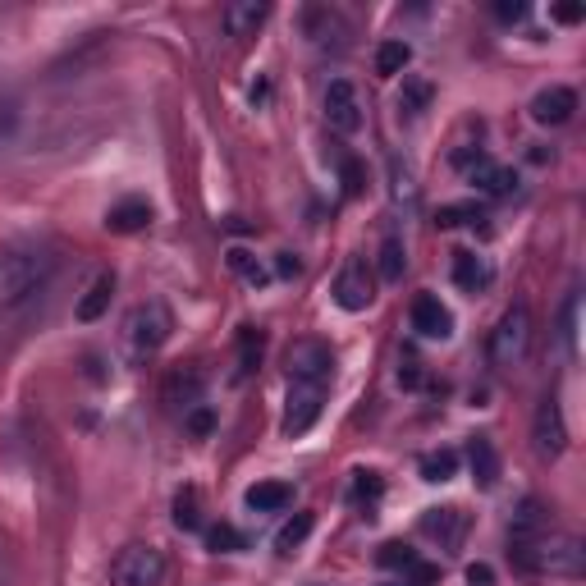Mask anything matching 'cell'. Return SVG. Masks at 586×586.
Here are the masks:
<instances>
[{"mask_svg": "<svg viewBox=\"0 0 586 586\" xmlns=\"http://www.w3.org/2000/svg\"><path fill=\"white\" fill-rule=\"evenodd\" d=\"M152 225V207L142 202V197H124L115 207L106 211V229L110 234H138V229Z\"/></svg>", "mask_w": 586, "mask_h": 586, "instance_id": "cell-17", "label": "cell"}, {"mask_svg": "<svg viewBox=\"0 0 586 586\" xmlns=\"http://www.w3.org/2000/svg\"><path fill=\"white\" fill-rule=\"evenodd\" d=\"M467 532V513L463 509H426L422 513V536H431V541H440L445 550H458V541H463Z\"/></svg>", "mask_w": 586, "mask_h": 586, "instance_id": "cell-14", "label": "cell"}, {"mask_svg": "<svg viewBox=\"0 0 586 586\" xmlns=\"http://www.w3.org/2000/svg\"><path fill=\"white\" fill-rule=\"evenodd\" d=\"M174 527H179V532H197V527H202V513H197V490L193 486L174 500Z\"/></svg>", "mask_w": 586, "mask_h": 586, "instance_id": "cell-31", "label": "cell"}, {"mask_svg": "<svg viewBox=\"0 0 586 586\" xmlns=\"http://www.w3.org/2000/svg\"><path fill=\"white\" fill-rule=\"evenodd\" d=\"M353 495H358V500H376V495H380V477H376V472H358Z\"/></svg>", "mask_w": 586, "mask_h": 586, "instance_id": "cell-40", "label": "cell"}, {"mask_svg": "<svg viewBox=\"0 0 586 586\" xmlns=\"http://www.w3.org/2000/svg\"><path fill=\"white\" fill-rule=\"evenodd\" d=\"M577 312H582V298L573 293V298H568V307H564V344L573 348V353H577Z\"/></svg>", "mask_w": 586, "mask_h": 586, "instance_id": "cell-37", "label": "cell"}, {"mask_svg": "<svg viewBox=\"0 0 586 586\" xmlns=\"http://www.w3.org/2000/svg\"><path fill=\"white\" fill-rule=\"evenodd\" d=\"M532 348V312L522 303H513L509 312L500 316V326L490 330V362L495 367H518Z\"/></svg>", "mask_w": 586, "mask_h": 586, "instance_id": "cell-4", "label": "cell"}, {"mask_svg": "<svg viewBox=\"0 0 586 586\" xmlns=\"http://www.w3.org/2000/svg\"><path fill=\"white\" fill-rule=\"evenodd\" d=\"M243 500H248L252 513H280V509H289L293 504V486L289 481H257Z\"/></svg>", "mask_w": 586, "mask_h": 586, "instance_id": "cell-20", "label": "cell"}, {"mask_svg": "<svg viewBox=\"0 0 586 586\" xmlns=\"http://www.w3.org/2000/svg\"><path fill=\"white\" fill-rule=\"evenodd\" d=\"M312 522H316L312 513H298L293 522H284V527H280V536H275V550H280V554H293L298 545L307 541V532H312Z\"/></svg>", "mask_w": 586, "mask_h": 586, "instance_id": "cell-30", "label": "cell"}, {"mask_svg": "<svg viewBox=\"0 0 586 586\" xmlns=\"http://www.w3.org/2000/svg\"><path fill=\"white\" fill-rule=\"evenodd\" d=\"M229 266L243 275L248 284H266V271H261L257 261H252V252H243V248H229Z\"/></svg>", "mask_w": 586, "mask_h": 586, "instance_id": "cell-34", "label": "cell"}, {"mask_svg": "<svg viewBox=\"0 0 586 586\" xmlns=\"http://www.w3.org/2000/svg\"><path fill=\"white\" fill-rule=\"evenodd\" d=\"M467 463H472V477H477L481 490H490L500 481V454L490 445V435H477V440L467 445Z\"/></svg>", "mask_w": 586, "mask_h": 586, "instance_id": "cell-19", "label": "cell"}, {"mask_svg": "<svg viewBox=\"0 0 586 586\" xmlns=\"http://www.w3.org/2000/svg\"><path fill=\"white\" fill-rule=\"evenodd\" d=\"M435 582H440V568L426 564V559H413L403 568V586H435Z\"/></svg>", "mask_w": 586, "mask_h": 586, "instance_id": "cell-36", "label": "cell"}, {"mask_svg": "<svg viewBox=\"0 0 586 586\" xmlns=\"http://www.w3.org/2000/svg\"><path fill=\"white\" fill-rule=\"evenodd\" d=\"M165 554L156 545H124L110 564V586H161Z\"/></svg>", "mask_w": 586, "mask_h": 586, "instance_id": "cell-6", "label": "cell"}, {"mask_svg": "<svg viewBox=\"0 0 586 586\" xmlns=\"http://www.w3.org/2000/svg\"><path fill=\"white\" fill-rule=\"evenodd\" d=\"M490 280H495V271L486 266V257H477V252H454V284L463 293H486Z\"/></svg>", "mask_w": 586, "mask_h": 586, "instance_id": "cell-18", "label": "cell"}, {"mask_svg": "<svg viewBox=\"0 0 586 586\" xmlns=\"http://www.w3.org/2000/svg\"><path fill=\"white\" fill-rule=\"evenodd\" d=\"M454 472H458V454H454V449H440V454H426L422 458V477L431 481V486L454 481Z\"/></svg>", "mask_w": 586, "mask_h": 586, "instance_id": "cell-28", "label": "cell"}, {"mask_svg": "<svg viewBox=\"0 0 586 586\" xmlns=\"http://www.w3.org/2000/svg\"><path fill=\"white\" fill-rule=\"evenodd\" d=\"M509 559L518 573L532 577H582L586 550L568 532H541L532 541H509Z\"/></svg>", "mask_w": 586, "mask_h": 586, "instance_id": "cell-1", "label": "cell"}, {"mask_svg": "<svg viewBox=\"0 0 586 586\" xmlns=\"http://www.w3.org/2000/svg\"><path fill=\"white\" fill-rule=\"evenodd\" d=\"M55 271V252L46 243H14L0 252V303L19 307L23 298H33Z\"/></svg>", "mask_w": 586, "mask_h": 586, "instance_id": "cell-2", "label": "cell"}, {"mask_svg": "<svg viewBox=\"0 0 586 586\" xmlns=\"http://www.w3.org/2000/svg\"><path fill=\"white\" fill-rule=\"evenodd\" d=\"M207 545L216 554H239L243 550V532L239 527H229V522H216V527L207 532Z\"/></svg>", "mask_w": 586, "mask_h": 586, "instance_id": "cell-32", "label": "cell"}, {"mask_svg": "<svg viewBox=\"0 0 586 586\" xmlns=\"http://www.w3.org/2000/svg\"><path fill=\"white\" fill-rule=\"evenodd\" d=\"M408 60H413V46L403 42V37H390V42L376 46V74L380 78H394L408 69Z\"/></svg>", "mask_w": 586, "mask_h": 586, "instance_id": "cell-23", "label": "cell"}, {"mask_svg": "<svg viewBox=\"0 0 586 586\" xmlns=\"http://www.w3.org/2000/svg\"><path fill=\"white\" fill-rule=\"evenodd\" d=\"M261 348H266V335L257 326H243L239 335V367H234V380H248L252 371L261 367Z\"/></svg>", "mask_w": 586, "mask_h": 586, "instance_id": "cell-25", "label": "cell"}, {"mask_svg": "<svg viewBox=\"0 0 586 586\" xmlns=\"http://www.w3.org/2000/svg\"><path fill=\"white\" fill-rule=\"evenodd\" d=\"M467 179H472V184H477L486 197H509L513 188H518V174H513L509 165H495L486 152L467 165Z\"/></svg>", "mask_w": 586, "mask_h": 586, "instance_id": "cell-16", "label": "cell"}, {"mask_svg": "<svg viewBox=\"0 0 586 586\" xmlns=\"http://www.w3.org/2000/svg\"><path fill=\"white\" fill-rule=\"evenodd\" d=\"M431 97H435V87L426 83V78H403V87H399V115L417 120V115L431 106Z\"/></svg>", "mask_w": 586, "mask_h": 586, "instance_id": "cell-26", "label": "cell"}, {"mask_svg": "<svg viewBox=\"0 0 586 586\" xmlns=\"http://www.w3.org/2000/svg\"><path fill=\"white\" fill-rule=\"evenodd\" d=\"M170 335H174L170 307H165L161 298H147V303H138L129 316H124V330H120L124 358H129L133 367H142L147 358H156V353H161Z\"/></svg>", "mask_w": 586, "mask_h": 586, "instance_id": "cell-3", "label": "cell"}, {"mask_svg": "<svg viewBox=\"0 0 586 586\" xmlns=\"http://www.w3.org/2000/svg\"><path fill=\"white\" fill-rule=\"evenodd\" d=\"M481 216H486V211H481V202H454V207L435 211V225H440V229H458V225H477Z\"/></svg>", "mask_w": 586, "mask_h": 586, "instance_id": "cell-29", "label": "cell"}, {"mask_svg": "<svg viewBox=\"0 0 586 586\" xmlns=\"http://www.w3.org/2000/svg\"><path fill=\"white\" fill-rule=\"evenodd\" d=\"M536 454L541 458H559L568 445V426H564V408H559V399L554 394H545L541 408H536Z\"/></svg>", "mask_w": 586, "mask_h": 586, "instance_id": "cell-10", "label": "cell"}, {"mask_svg": "<svg viewBox=\"0 0 586 586\" xmlns=\"http://www.w3.org/2000/svg\"><path fill=\"white\" fill-rule=\"evenodd\" d=\"M490 577H495V573H490L486 564H472V568H467V582H472V586H490Z\"/></svg>", "mask_w": 586, "mask_h": 586, "instance_id": "cell-44", "label": "cell"}, {"mask_svg": "<svg viewBox=\"0 0 586 586\" xmlns=\"http://www.w3.org/2000/svg\"><path fill=\"white\" fill-rule=\"evenodd\" d=\"M266 14H271V5H266V0H229L225 14H220V23H225V37H234V42H243V37H257V28L266 23Z\"/></svg>", "mask_w": 586, "mask_h": 586, "instance_id": "cell-13", "label": "cell"}, {"mask_svg": "<svg viewBox=\"0 0 586 586\" xmlns=\"http://www.w3.org/2000/svg\"><path fill=\"white\" fill-rule=\"evenodd\" d=\"M582 5H554V19H559V23H582Z\"/></svg>", "mask_w": 586, "mask_h": 586, "instance_id": "cell-42", "label": "cell"}, {"mask_svg": "<svg viewBox=\"0 0 586 586\" xmlns=\"http://www.w3.org/2000/svg\"><path fill=\"white\" fill-rule=\"evenodd\" d=\"M275 275H284V280H289V275H298V257H293V252H280V261H275Z\"/></svg>", "mask_w": 586, "mask_h": 586, "instance_id": "cell-43", "label": "cell"}, {"mask_svg": "<svg viewBox=\"0 0 586 586\" xmlns=\"http://www.w3.org/2000/svg\"><path fill=\"white\" fill-rule=\"evenodd\" d=\"M321 403H326V390L321 385H293L289 380V399H284V435H303L316 426L321 417Z\"/></svg>", "mask_w": 586, "mask_h": 586, "instance_id": "cell-8", "label": "cell"}, {"mask_svg": "<svg viewBox=\"0 0 586 586\" xmlns=\"http://www.w3.org/2000/svg\"><path fill=\"white\" fill-rule=\"evenodd\" d=\"M326 124L335 133H344V138H353V133L362 129V97H358V87L348 83V78H330V87H326Z\"/></svg>", "mask_w": 586, "mask_h": 586, "instance_id": "cell-7", "label": "cell"}, {"mask_svg": "<svg viewBox=\"0 0 586 586\" xmlns=\"http://www.w3.org/2000/svg\"><path fill=\"white\" fill-rule=\"evenodd\" d=\"M390 193H394L399 207H417V179H413V170H408L399 156H390Z\"/></svg>", "mask_w": 586, "mask_h": 586, "instance_id": "cell-27", "label": "cell"}, {"mask_svg": "<svg viewBox=\"0 0 586 586\" xmlns=\"http://www.w3.org/2000/svg\"><path fill=\"white\" fill-rule=\"evenodd\" d=\"M376 559H380V568H399V573H403V568H408V564L417 559V550H408V545L390 541V545H380V554H376Z\"/></svg>", "mask_w": 586, "mask_h": 586, "instance_id": "cell-35", "label": "cell"}, {"mask_svg": "<svg viewBox=\"0 0 586 586\" xmlns=\"http://www.w3.org/2000/svg\"><path fill=\"white\" fill-rule=\"evenodd\" d=\"M399 380L408 385V390H422L426 385V371H422V362L417 358H403V367H399Z\"/></svg>", "mask_w": 586, "mask_h": 586, "instance_id": "cell-38", "label": "cell"}, {"mask_svg": "<svg viewBox=\"0 0 586 586\" xmlns=\"http://www.w3.org/2000/svg\"><path fill=\"white\" fill-rule=\"evenodd\" d=\"M403 271H408V248H403V239L390 229V234L380 239V280H385V284H399Z\"/></svg>", "mask_w": 586, "mask_h": 586, "instance_id": "cell-22", "label": "cell"}, {"mask_svg": "<svg viewBox=\"0 0 586 586\" xmlns=\"http://www.w3.org/2000/svg\"><path fill=\"white\" fill-rule=\"evenodd\" d=\"M339 170H344V193H348V197H353V193H362V170H358V165H353V161H344Z\"/></svg>", "mask_w": 586, "mask_h": 586, "instance_id": "cell-41", "label": "cell"}, {"mask_svg": "<svg viewBox=\"0 0 586 586\" xmlns=\"http://www.w3.org/2000/svg\"><path fill=\"white\" fill-rule=\"evenodd\" d=\"M495 19L518 23V19H527V5H522V0H500V5H495Z\"/></svg>", "mask_w": 586, "mask_h": 586, "instance_id": "cell-39", "label": "cell"}, {"mask_svg": "<svg viewBox=\"0 0 586 586\" xmlns=\"http://www.w3.org/2000/svg\"><path fill=\"white\" fill-rule=\"evenodd\" d=\"M545 532V509L541 500H522L518 513H513V527H509V541H532V536Z\"/></svg>", "mask_w": 586, "mask_h": 586, "instance_id": "cell-24", "label": "cell"}, {"mask_svg": "<svg viewBox=\"0 0 586 586\" xmlns=\"http://www.w3.org/2000/svg\"><path fill=\"white\" fill-rule=\"evenodd\" d=\"M573 110H577V92L573 87H545V92H536L532 101V120L536 124H568L573 120Z\"/></svg>", "mask_w": 586, "mask_h": 586, "instance_id": "cell-15", "label": "cell"}, {"mask_svg": "<svg viewBox=\"0 0 586 586\" xmlns=\"http://www.w3.org/2000/svg\"><path fill=\"white\" fill-rule=\"evenodd\" d=\"M284 371H289L293 385H321L335 376V353H330L326 339H293L289 353H284Z\"/></svg>", "mask_w": 586, "mask_h": 586, "instance_id": "cell-5", "label": "cell"}, {"mask_svg": "<svg viewBox=\"0 0 586 586\" xmlns=\"http://www.w3.org/2000/svg\"><path fill=\"white\" fill-rule=\"evenodd\" d=\"M371 298H376V280H371L367 261L353 257L344 271L335 275V303L344 307V312H367Z\"/></svg>", "mask_w": 586, "mask_h": 586, "instance_id": "cell-9", "label": "cell"}, {"mask_svg": "<svg viewBox=\"0 0 586 586\" xmlns=\"http://www.w3.org/2000/svg\"><path fill=\"white\" fill-rule=\"evenodd\" d=\"M202 385H207V371L197 367V362H188V367H174L170 376H165V403L170 408H197L202 403Z\"/></svg>", "mask_w": 586, "mask_h": 586, "instance_id": "cell-12", "label": "cell"}, {"mask_svg": "<svg viewBox=\"0 0 586 586\" xmlns=\"http://www.w3.org/2000/svg\"><path fill=\"white\" fill-rule=\"evenodd\" d=\"M184 426H188V435L207 440V435L216 431V413H211L207 403H197V408H188V413H184Z\"/></svg>", "mask_w": 586, "mask_h": 586, "instance_id": "cell-33", "label": "cell"}, {"mask_svg": "<svg viewBox=\"0 0 586 586\" xmlns=\"http://www.w3.org/2000/svg\"><path fill=\"white\" fill-rule=\"evenodd\" d=\"M413 330L422 339H449L454 335V312H449L435 293H417L413 298Z\"/></svg>", "mask_w": 586, "mask_h": 586, "instance_id": "cell-11", "label": "cell"}, {"mask_svg": "<svg viewBox=\"0 0 586 586\" xmlns=\"http://www.w3.org/2000/svg\"><path fill=\"white\" fill-rule=\"evenodd\" d=\"M110 298H115V275H97L92 280V289L83 293V303H78V321H101L106 316V307H110Z\"/></svg>", "mask_w": 586, "mask_h": 586, "instance_id": "cell-21", "label": "cell"}]
</instances>
